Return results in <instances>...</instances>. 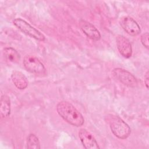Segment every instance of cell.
I'll return each instance as SVG.
<instances>
[{"label": "cell", "mask_w": 149, "mask_h": 149, "mask_svg": "<svg viewBox=\"0 0 149 149\" xmlns=\"http://www.w3.org/2000/svg\"><path fill=\"white\" fill-rule=\"evenodd\" d=\"M56 109L59 115L68 123L76 127L83 125L84 119L83 115L70 102L61 101L56 105Z\"/></svg>", "instance_id": "obj_1"}, {"label": "cell", "mask_w": 149, "mask_h": 149, "mask_svg": "<svg viewBox=\"0 0 149 149\" xmlns=\"http://www.w3.org/2000/svg\"><path fill=\"white\" fill-rule=\"evenodd\" d=\"M106 117L111 132L116 137L120 139H125L129 136L131 129L122 119L112 114H108Z\"/></svg>", "instance_id": "obj_2"}, {"label": "cell", "mask_w": 149, "mask_h": 149, "mask_svg": "<svg viewBox=\"0 0 149 149\" xmlns=\"http://www.w3.org/2000/svg\"><path fill=\"white\" fill-rule=\"evenodd\" d=\"M13 23L19 30L30 37L41 41L45 40V37L42 33L22 19L16 18L13 20Z\"/></svg>", "instance_id": "obj_3"}, {"label": "cell", "mask_w": 149, "mask_h": 149, "mask_svg": "<svg viewBox=\"0 0 149 149\" xmlns=\"http://www.w3.org/2000/svg\"><path fill=\"white\" fill-rule=\"evenodd\" d=\"M25 69L33 73L44 74L45 73V68L44 64L38 58L33 55H26L23 61Z\"/></svg>", "instance_id": "obj_4"}, {"label": "cell", "mask_w": 149, "mask_h": 149, "mask_svg": "<svg viewBox=\"0 0 149 149\" xmlns=\"http://www.w3.org/2000/svg\"><path fill=\"white\" fill-rule=\"evenodd\" d=\"M113 76L124 85L129 87H136L138 85L136 78L129 71L122 68H115L112 72Z\"/></svg>", "instance_id": "obj_5"}, {"label": "cell", "mask_w": 149, "mask_h": 149, "mask_svg": "<svg viewBox=\"0 0 149 149\" xmlns=\"http://www.w3.org/2000/svg\"><path fill=\"white\" fill-rule=\"evenodd\" d=\"M119 23L122 29L132 36H136L141 32L140 27L137 22L130 16H126L121 17Z\"/></svg>", "instance_id": "obj_6"}, {"label": "cell", "mask_w": 149, "mask_h": 149, "mask_svg": "<svg viewBox=\"0 0 149 149\" xmlns=\"http://www.w3.org/2000/svg\"><path fill=\"white\" fill-rule=\"evenodd\" d=\"M79 139L86 149H98L100 147L93 135L86 129H80L78 133Z\"/></svg>", "instance_id": "obj_7"}, {"label": "cell", "mask_w": 149, "mask_h": 149, "mask_svg": "<svg viewBox=\"0 0 149 149\" xmlns=\"http://www.w3.org/2000/svg\"><path fill=\"white\" fill-rule=\"evenodd\" d=\"M117 48L125 58H129L132 55V47L129 40L122 35H118L116 38Z\"/></svg>", "instance_id": "obj_8"}, {"label": "cell", "mask_w": 149, "mask_h": 149, "mask_svg": "<svg viewBox=\"0 0 149 149\" xmlns=\"http://www.w3.org/2000/svg\"><path fill=\"white\" fill-rule=\"evenodd\" d=\"M80 27L84 34L89 38L98 41L101 38V34L96 27L90 22L81 20L79 22Z\"/></svg>", "instance_id": "obj_9"}, {"label": "cell", "mask_w": 149, "mask_h": 149, "mask_svg": "<svg viewBox=\"0 0 149 149\" xmlns=\"http://www.w3.org/2000/svg\"><path fill=\"white\" fill-rule=\"evenodd\" d=\"M14 85L19 90H24L28 86V81L25 75L20 71H15L11 75Z\"/></svg>", "instance_id": "obj_10"}, {"label": "cell", "mask_w": 149, "mask_h": 149, "mask_svg": "<svg viewBox=\"0 0 149 149\" xmlns=\"http://www.w3.org/2000/svg\"><path fill=\"white\" fill-rule=\"evenodd\" d=\"M3 53L6 60L10 62L16 63L20 61V54L15 49L12 47H6L4 48Z\"/></svg>", "instance_id": "obj_11"}, {"label": "cell", "mask_w": 149, "mask_h": 149, "mask_svg": "<svg viewBox=\"0 0 149 149\" xmlns=\"http://www.w3.org/2000/svg\"><path fill=\"white\" fill-rule=\"evenodd\" d=\"M10 113V101L6 95H3L1 98L0 114L1 118H6Z\"/></svg>", "instance_id": "obj_12"}, {"label": "cell", "mask_w": 149, "mask_h": 149, "mask_svg": "<svg viewBox=\"0 0 149 149\" xmlns=\"http://www.w3.org/2000/svg\"><path fill=\"white\" fill-rule=\"evenodd\" d=\"M27 147L29 149H39L40 144L38 138L34 134H30L27 139Z\"/></svg>", "instance_id": "obj_13"}, {"label": "cell", "mask_w": 149, "mask_h": 149, "mask_svg": "<svg viewBox=\"0 0 149 149\" xmlns=\"http://www.w3.org/2000/svg\"><path fill=\"white\" fill-rule=\"evenodd\" d=\"M148 37H149V34L147 32L143 34L141 36V42L144 46L146 48L148 49L149 47V42H148Z\"/></svg>", "instance_id": "obj_14"}, {"label": "cell", "mask_w": 149, "mask_h": 149, "mask_svg": "<svg viewBox=\"0 0 149 149\" xmlns=\"http://www.w3.org/2000/svg\"><path fill=\"white\" fill-rule=\"evenodd\" d=\"M144 83L146 84L147 88H148V83H149V72L147 71L144 76Z\"/></svg>", "instance_id": "obj_15"}]
</instances>
